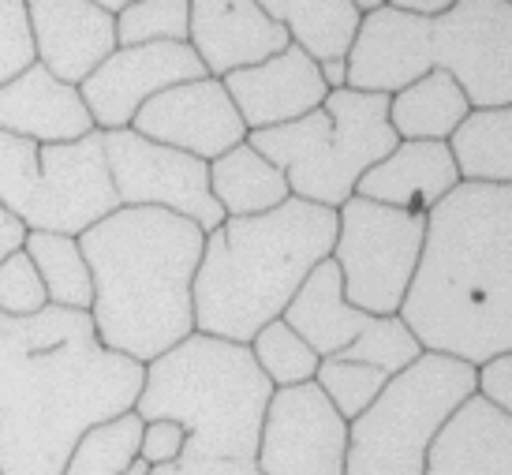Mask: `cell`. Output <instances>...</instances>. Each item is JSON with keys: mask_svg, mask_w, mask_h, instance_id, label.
<instances>
[{"mask_svg": "<svg viewBox=\"0 0 512 475\" xmlns=\"http://www.w3.org/2000/svg\"><path fill=\"white\" fill-rule=\"evenodd\" d=\"M225 90L232 94L247 131L277 128L288 120H299L326 101L329 87L318 60L303 45H285L270 60H258L251 68L225 75Z\"/></svg>", "mask_w": 512, "mask_h": 475, "instance_id": "16", "label": "cell"}, {"mask_svg": "<svg viewBox=\"0 0 512 475\" xmlns=\"http://www.w3.org/2000/svg\"><path fill=\"white\" fill-rule=\"evenodd\" d=\"M397 315L427 352L471 367L512 352V188L460 180L430 210Z\"/></svg>", "mask_w": 512, "mask_h": 475, "instance_id": "2", "label": "cell"}, {"mask_svg": "<svg viewBox=\"0 0 512 475\" xmlns=\"http://www.w3.org/2000/svg\"><path fill=\"white\" fill-rule=\"evenodd\" d=\"M337 210L288 195L266 214L225 217L206 232L195 270V330L251 345L314 266L333 255Z\"/></svg>", "mask_w": 512, "mask_h": 475, "instance_id": "4", "label": "cell"}, {"mask_svg": "<svg viewBox=\"0 0 512 475\" xmlns=\"http://www.w3.org/2000/svg\"><path fill=\"white\" fill-rule=\"evenodd\" d=\"M352 4H356L359 15H370V12H378V8H385V0H352Z\"/></svg>", "mask_w": 512, "mask_h": 475, "instance_id": "43", "label": "cell"}, {"mask_svg": "<svg viewBox=\"0 0 512 475\" xmlns=\"http://www.w3.org/2000/svg\"><path fill=\"white\" fill-rule=\"evenodd\" d=\"M423 475H512V416L475 389L434 434Z\"/></svg>", "mask_w": 512, "mask_h": 475, "instance_id": "21", "label": "cell"}, {"mask_svg": "<svg viewBox=\"0 0 512 475\" xmlns=\"http://www.w3.org/2000/svg\"><path fill=\"white\" fill-rule=\"evenodd\" d=\"M187 45L206 64V75L225 79L228 72L281 53L292 45V34L258 0H191Z\"/></svg>", "mask_w": 512, "mask_h": 475, "instance_id": "17", "label": "cell"}, {"mask_svg": "<svg viewBox=\"0 0 512 475\" xmlns=\"http://www.w3.org/2000/svg\"><path fill=\"white\" fill-rule=\"evenodd\" d=\"M150 472H154V468H150V464H146L143 457H131V461L124 464V468H120L116 475H150Z\"/></svg>", "mask_w": 512, "mask_h": 475, "instance_id": "41", "label": "cell"}, {"mask_svg": "<svg viewBox=\"0 0 512 475\" xmlns=\"http://www.w3.org/2000/svg\"><path fill=\"white\" fill-rule=\"evenodd\" d=\"M206 75V64L187 42H143L116 45L79 90L98 131L131 128L135 113L161 90Z\"/></svg>", "mask_w": 512, "mask_h": 475, "instance_id": "13", "label": "cell"}, {"mask_svg": "<svg viewBox=\"0 0 512 475\" xmlns=\"http://www.w3.org/2000/svg\"><path fill=\"white\" fill-rule=\"evenodd\" d=\"M27 0H0V87L34 64Z\"/></svg>", "mask_w": 512, "mask_h": 475, "instance_id": "34", "label": "cell"}, {"mask_svg": "<svg viewBox=\"0 0 512 475\" xmlns=\"http://www.w3.org/2000/svg\"><path fill=\"white\" fill-rule=\"evenodd\" d=\"M191 34V0H131L116 12V42H187Z\"/></svg>", "mask_w": 512, "mask_h": 475, "instance_id": "31", "label": "cell"}, {"mask_svg": "<svg viewBox=\"0 0 512 475\" xmlns=\"http://www.w3.org/2000/svg\"><path fill=\"white\" fill-rule=\"evenodd\" d=\"M430 68L464 87L471 109L512 105V4L456 0L430 19Z\"/></svg>", "mask_w": 512, "mask_h": 475, "instance_id": "11", "label": "cell"}, {"mask_svg": "<svg viewBox=\"0 0 512 475\" xmlns=\"http://www.w3.org/2000/svg\"><path fill=\"white\" fill-rule=\"evenodd\" d=\"M348 419L318 382L273 389L258 434L255 468L262 475H344Z\"/></svg>", "mask_w": 512, "mask_h": 475, "instance_id": "12", "label": "cell"}, {"mask_svg": "<svg viewBox=\"0 0 512 475\" xmlns=\"http://www.w3.org/2000/svg\"><path fill=\"white\" fill-rule=\"evenodd\" d=\"M427 348L419 345V337L408 330V322L400 315H374L367 322V330L359 333L348 348H341L337 356L352 363H370L382 367L385 375H397L408 363H415Z\"/></svg>", "mask_w": 512, "mask_h": 475, "instance_id": "30", "label": "cell"}, {"mask_svg": "<svg viewBox=\"0 0 512 475\" xmlns=\"http://www.w3.org/2000/svg\"><path fill=\"white\" fill-rule=\"evenodd\" d=\"M281 318L326 360V356H337L341 348L352 345L374 315L344 300V281L337 262L322 259L307 274V281L299 285V292L292 296Z\"/></svg>", "mask_w": 512, "mask_h": 475, "instance_id": "22", "label": "cell"}, {"mask_svg": "<svg viewBox=\"0 0 512 475\" xmlns=\"http://www.w3.org/2000/svg\"><path fill=\"white\" fill-rule=\"evenodd\" d=\"M479 393L512 416V352L479 363Z\"/></svg>", "mask_w": 512, "mask_h": 475, "instance_id": "36", "label": "cell"}, {"mask_svg": "<svg viewBox=\"0 0 512 475\" xmlns=\"http://www.w3.org/2000/svg\"><path fill=\"white\" fill-rule=\"evenodd\" d=\"M348 60V87L397 94L430 72V19L427 15L378 8L359 19Z\"/></svg>", "mask_w": 512, "mask_h": 475, "instance_id": "15", "label": "cell"}, {"mask_svg": "<svg viewBox=\"0 0 512 475\" xmlns=\"http://www.w3.org/2000/svg\"><path fill=\"white\" fill-rule=\"evenodd\" d=\"M34 57L64 83H83L116 45V15L94 0H27Z\"/></svg>", "mask_w": 512, "mask_h": 475, "instance_id": "18", "label": "cell"}, {"mask_svg": "<svg viewBox=\"0 0 512 475\" xmlns=\"http://www.w3.org/2000/svg\"><path fill=\"white\" fill-rule=\"evenodd\" d=\"M509 4H512V0H509Z\"/></svg>", "mask_w": 512, "mask_h": 475, "instance_id": "45", "label": "cell"}, {"mask_svg": "<svg viewBox=\"0 0 512 475\" xmlns=\"http://www.w3.org/2000/svg\"><path fill=\"white\" fill-rule=\"evenodd\" d=\"M0 475H4V472H0Z\"/></svg>", "mask_w": 512, "mask_h": 475, "instance_id": "46", "label": "cell"}, {"mask_svg": "<svg viewBox=\"0 0 512 475\" xmlns=\"http://www.w3.org/2000/svg\"><path fill=\"white\" fill-rule=\"evenodd\" d=\"M101 139L120 206H161L191 217L202 232H214L225 221V210L210 191V161L146 139L135 128L101 131Z\"/></svg>", "mask_w": 512, "mask_h": 475, "instance_id": "10", "label": "cell"}, {"mask_svg": "<svg viewBox=\"0 0 512 475\" xmlns=\"http://www.w3.org/2000/svg\"><path fill=\"white\" fill-rule=\"evenodd\" d=\"M273 389L277 386L262 375L251 345L195 330L180 345L146 363L135 412L143 416V423H184V457L255 461Z\"/></svg>", "mask_w": 512, "mask_h": 475, "instance_id": "5", "label": "cell"}, {"mask_svg": "<svg viewBox=\"0 0 512 475\" xmlns=\"http://www.w3.org/2000/svg\"><path fill=\"white\" fill-rule=\"evenodd\" d=\"M460 184L453 146L445 139H400L359 176L356 195L412 214H430Z\"/></svg>", "mask_w": 512, "mask_h": 475, "instance_id": "20", "label": "cell"}, {"mask_svg": "<svg viewBox=\"0 0 512 475\" xmlns=\"http://www.w3.org/2000/svg\"><path fill=\"white\" fill-rule=\"evenodd\" d=\"M0 206L27 232L83 236L120 206L101 131L38 146L0 128Z\"/></svg>", "mask_w": 512, "mask_h": 475, "instance_id": "8", "label": "cell"}, {"mask_svg": "<svg viewBox=\"0 0 512 475\" xmlns=\"http://www.w3.org/2000/svg\"><path fill=\"white\" fill-rule=\"evenodd\" d=\"M23 240H27V225H23L12 210H4V206H0V259H4V255H12V251H19Z\"/></svg>", "mask_w": 512, "mask_h": 475, "instance_id": "38", "label": "cell"}, {"mask_svg": "<svg viewBox=\"0 0 512 475\" xmlns=\"http://www.w3.org/2000/svg\"><path fill=\"white\" fill-rule=\"evenodd\" d=\"M471 113L464 87L449 72L430 68L404 90L389 94V124L400 139H453V131Z\"/></svg>", "mask_w": 512, "mask_h": 475, "instance_id": "23", "label": "cell"}, {"mask_svg": "<svg viewBox=\"0 0 512 475\" xmlns=\"http://www.w3.org/2000/svg\"><path fill=\"white\" fill-rule=\"evenodd\" d=\"M0 128L49 146L83 139L98 131V124L86 109L83 90L53 75L42 60H34L0 87Z\"/></svg>", "mask_w": 512, "mask_h": 475, "instance_id": "19", "label": "cell"}, {"mask_svg": "<svg viewBox=\"0 0 512 475\" xmlns=\"http://www.w3.org/2000/svg\"><path fill=\"white\" fill-rule=\"evenodd\" d=\"M427 240V214L352 195L337 206V244L329 259L344 281V300L367 315H397Z\"/></svg>", "mask_w": 512, "mask_h": 475, "instance_id": "9", "label": "cell"}, {"mask_svg": "<svg viewBox=\"0 0 512 475\" xmlns=\"http://www.w3.org/2000/svg\"><path fill=\"white\" fill-rule=\"evenodd\" d=\"M131 128L146 139L187 150L202 161L221 158L225 150L240 146L251 135L232 94L225 90V79L217 75H199V79H187V83L154 94L135 113Z\"/></svg>", "mask_w": 512, "mask_h": 475, "instance_id": "14", "label": "cell"}, {"mask_svg": "<svg viewBox=\"0 0 512 475\" xmlns=\"http://www.w3.org/2000/svg\"><path fill=\"white\" fill-rule=\"evenodd\" d=\"M12 326H15V318L0 315V360H4V352H8V341H12Z\"/></svg>", "mask_w": 512, "mask_h": 475, "instance_id": "42", "label": "cell"}, {"mask_svg": "<svg viewBox=\"0 0 512 475\" xmlns=\"http://www.w3.org/2000/svg\"><path fill=\"white\" fill-rule=\"evenodd\" d=\"M453 158L460 180H483L512 188V105L471 109L453 131Z\"/></svg>", "mask_w": 512, "mask_h": 475, "instance_id": "25", "label": "cell"}, {"mask_svg": "<svg viewBox=\"0 0 512 475\" xmlns=\"http://www.w3.org/2000/svg\"><path fill=\"white\" fill-rule=\"evenodd\" d=\"M247 143L288 176L296 199L337 210L356 195L359 176L400 143V135L389 124V94L341 87L299 120L251 131Z\"/></svg>", "mask_w": 512, "mask_h": 475, "instance_id": "6", "label": "cell"}, {"mask_svg": "<svg viewBox=\"0 0 512 475\" xmlns=\"http://www.w3.org/2000/svg\"><path fill=\"white\" fill-rule=\"evenodd\" d=\"M150 475H262L255 461H206V457H180L172 464H157Z\"/></svg>", "mask_w": 512, "mask_h": 475, "instance_id": "37", "label": "cell"}, {"mask_svg": "<svg viewBox=\"0 0 512 475\" xmlns=\"http://www.w3.org/2000/svg\"><path fill=\"white\" fill-rule=\"evenodd\" d=\"M251 352H255L262 375L270 378L277 389L311 382L314 371H318V363H322V356L288 326L285 318L266 322V326L251 337Z\"/></svg>", "mask_w": 512, "mask_h": 475, "instance_id": "29", "label": "cell"}, {"mask_svg": "<svg viewBox=\"0 0 512 475\" xmlns=\"http://www.w3.org/2000/svg\"><path fill=\"white\" fill-rule=\"evenodd\" d=\"M389 8H400V12H412V15H427V19H434V15L449 12L456 0H385Z\"/></svg>", "mask_w": 512, "mask_h": 475, "instance_id": "39", "label": "cell"}, {"mask_svg": "<svg viewBox=\"0 0 512 475\" xmlns=\"http://www.w3.org/2000/svg\"><path fill=\"white\" fill-rule=\"evenodd\" d=\"M23 251L38 266L45 292H49V303L72 307V311H90V303H94V274H90V262H86L83 247H79V236L27 232Z\"/></svg>", "mask_w": 512, "mask_h": 475, "instance_id": "27", "label": "cell"}, {"mask_svg": "<svg viewBox=\"0 0 512 475\" xmlns=\"http://www.w3.org/2000/svg\"><path fill=\"white\" fill-rule=\"evenodd\" d=\"M318 72H322V79H326V87H329V90L348 87V60H344V57H326V60H318Z\"/></svg>", "mask_w": 512, "mask_h": 475, "instance_id": "40", "label": "cell"}, {"mask_svg": "<svg viewBox=\"0 0 512 475\" xmlns=\"http://www.w3.org/2000/svg\"><path fill=\"white\" fill-rule=\"evenodd\" d=\"M146 363L105 348L90 311L15 318L0 360V472L60 475L90 427L135 412Z\"/></svg>", "mask_w": 512, "mask_h": 475, "instance_id": "1", "label": "cell"}, {"mask_svg": "<svg viewBox=\"0 0 512 475\" xmlns=\"http://www.w3.org/2000/svg\"><path fill=\"white\" fill-rule=\"evenodd\" d=\"M42 307H49V292H45V281L30 255L23 247L4 255L0 259V315L27 318L38 315Z\"/></svg>", "mask_w": 512, "mask_h": 475, "instance_id": "33", "label": "cell"}, {"mask_svg": "<svg viewBox=\"0 0 512 475\" xmlns=\"http://www.w3.org/2000/svg\"><path fill=\"white\" fill-rule=\"evenodd\" d=\"M258 4L273 19H281L292 42L303 45L314 60L344 57L363 19L352 0H258Z\"/></svg>", "mask_w": 512, "mask_h": 475, "instance_id": "26", "label": "cell"}, {"mask_svg": "<svg viewBox=\"0 0 512 475\" xmlns=\"http://www.w3.org/2000/svg\"><path fill=\"white\" fill-rule=\"evenodd\" d=\"M475 389L479 367L445 352H423L348 419L344 475H423L434 434Z\"/></svg>", "mask_w": 512, "mask_h": 475, "instance_id": "7", "label": "cell"}, {"mask_svg": "<svg viewBox=\"0 0 512 475\" xmlns=\"http://www.w3.org/2000/svg\"><path fill=\"white\" fill-rule=\"evenodd\" d=\"M94 4H101V8H109V12H120V8H128L131 0H94Z\"/></svg>", "mask_w": 512, "mask_h": 475, "instance_id": "44", "label": "cell"}, {"mask_svg": "<svg viewBox=\"0 0 512 475\" xmlns=\"http://www.w3.org/2000/svg\"><path fill=\"white\" fill-rule=\"evenodd\" d=\"M187 446V427L176 419H146L143 423V442H139V457L150 468L157 464H172L184 457Z\"/></svg>", "mask_w": 512, "mask_h": 475, "instance_id": "35", "label": "cell"}, {"mask_svg": "<svg viewBox=\"0 0 512 475\" xmlns=\"http://www.w3.org/2000/svg\"><path fill=\"white\" fill-rule=\"evenodd\" d=\"M210 191L221 202L225 217L266 214L292 195L288 176L247 139L210 161Z\"/></svg>", "mask_w": 512, "mask_h": 475, "instance_id": "24", "label": "cell"}, {"mask_svg": "<svg viewBox=\"0 0 512 475\" xmlns=\"http://www.w3.org/2000/svg\"><path fill=\"white\" fill-rule=\"evenodd\" d=\"M139 442H143V416L139 412L105 419L83 434V442L72 449L60 475H116L131 457H139Z\"/></svg>", "mask_w": 512, "mask_h": 475, "instance_id": "28", "label": "cell"}, {"mask_svg": "<svg viewBox=\"0 0 512 475\" xmlns=\"http://www.w3.org/2000/svg\"><path fill=\"white\" fill-rule=\"evenodd\" d=\"M393 375H385L382 367H370V363H352L341 356H326L314 371V382L326 389V397L337 404V412L344 419H356L367 408L382 386Z\"/></svg>", "mask_w": 512, "mask_h": 475, "instance_id": "32", "label": "cell"}, {"mask_svg": "<svg viewBox=\"0 0 512 475\" xmlns=\"http://www.w3.org/2000/svg\"><path fill=\"white\" fill-rule=\"evenodd\" d=\"M206 232L161 206H116L79 236L94 274V333L150 363L195 333V270Z\"/></svg>", "mask_w": 512, "mask_h": 475, "instance_id": "3", "label": "cell"}]
</instances>
